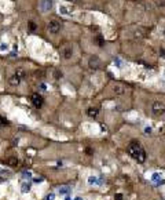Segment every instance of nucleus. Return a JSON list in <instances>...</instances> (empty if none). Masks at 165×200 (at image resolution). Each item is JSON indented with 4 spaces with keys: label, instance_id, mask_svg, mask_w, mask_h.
<instances>
[{
    "label": "nucleus",
    "instance_id": "nucleus-13",
    "mask_svg": "<svg viewBox=\"0 0 165 200\" xmlns=\"http://www.w3.org/2000/svg\"><path fill=\"white\" fill-rule=\"evenodd\" d=\"M59 12H62L63 15H69V11H68V8H65V7H59Z\"/></svg>",
    "mask_w": 165,
    "mask_h": 200
},
{
    "label": "nucleus",
    "instance_id": "nucleus-21",
    "mask_svg": "<svg viewBox=\"0 0 165 200\" xmlns=\"http://www.w3.org/2000/svg\"><path fill=\"white\" fill-rule=\"evenodd\" d=\"M74 200H81V199H80V198H77V199H74Z\"/></svg>",
    "mask_w": 165,
    "mask_h": 200
},
{
    "label": "nucleus",
    "instance_id": "nucleus-6",
    "mask_svg": "<svg viewBox=\"0 0 165 200\" xmlns=\"http://www.w3.org/2000/svg\"><path fill=\"white\" fill-rule=\"evenodd\" d=\"M125 91H127V87L121 83H116L113 86V93L116 95H123V94H125Z\"/></svg>",
    "mask_w": 165,
    "mask_h": 200
},
{
    "label": "nucleus",
    "instance_id": "nucleus-10",
    "mask_svg": "<svg viewBox=\"0 0 165 200\" xmlns=\"http://www.w3.org/2000/svg\"><path fill=\"white\" fill-rule=\"evenodd\" d=\"M98 113H99V109H98V108H88V110H87V115L90 117H96Z\"/></svg>",
    "mask_w": 165,
    "mask_h": 200
},
{
    "label": "nucleus",
    "instance_id": "nucleus-9",
    "mask_svg": "<svg viewBox=\"0 0 165 200\" xmlns=\"http://www.w3.org/2000/svg\"><path fill=\"white\" fill-rule=\"evenodd\" d=\"M21 81H22V79H21V77H18V76L15 75V73L12 75L10 79H8V83H10L11 86H18V84L21 83Z\"/></svg>",
    "mask_w": 165,
    "mask_h": 200
},
{
    "label": "nucleus",
    "instance_id": "nucleus-12",
    "mask_svg": "<svg viewBox=\"0 0 165 200\" xmlns=\"http://www.w3.org/2000/svg\"><path fill=\"white\" fill-rule=\"evenodd\" d=\"M15 75H17L18 77H21V79H25V71L22 68H18L17 71H15Z\"/></svg>",
    "mask_w": 165,
    "mask_h": 200
},
{
    "label": "nucleus",
    "instance_id": "nucleus-22",
    "mask_svg": "<svg viewBox=\"0 0 165 200\" xmlns=\"http://www.w3.org/2000/svg\"><path fill=\"white\" fill-rule=\"evenodd\" d=\"M66 200H70V198H66Z\"/></svg>",
    "mask_w": 165,
    "mask_h": 200
},
{
    "label": "nucleus",
    "instance_id": "nucleus-3",
    "mask_svg": "<svg viewBox=\"0 0 165 200\" xmlns=\"http://www.w3.org/2000/svg\"><path fill=\"white\" fill-rule=\"evenodd\" d=\"M32 104H33V106H34V108L40 109V108L43 106V104H44V98L41 97V95H40L39 93L32 94Z\"/></svg>",
    "mask_w": 165,
    "mask_h": 200
},
{
    "label": "nucleus",
    "instance_id": "nucleus-11",
    "mask_svg": "<svg viewBox=\"0 0 165 200\" xmlns=\"http://www.w3.org/2000/svg\"><path fill=\"white\" fill-rule=\"evenodd\" d=\"M7 164H8V166H11V167H17V166H18V159H17V156L8 157V159H7Z\"/></svg>",
    "mask_w": 165,
    "mask_h": 200
},
{
    "label": "nucleus",
    "instance_id": "nucleus-5",
    "mask_svg": "<svg viewBox=\"0 0 165 200\" xmlns=\"http://www.w3.org/2000/svg\"><path fill=\"white\" fill-rule=\"evenodd\" d=\"M59 29H61V24H59L58 21H51L48 24V30H50V33H52V35H56L59 32Z\"/></svg>",
    "mask_w": 165,
    "mask_h": 200
},
{
    "label": "nucleus",
    "instance_id": "nucleus-1",
    "mask_svg": "<svg viewBox=\"0 0 165 200\" xmlns=\"http://www.w3.org/2000/svg\"><path fill=\"white\" fill-rule=\"evenodd\" d=\"M127 152H128L129 156H131L132 159H135L138 163H145L146 161V152L138 141L129 142L128 148H127Z\"/></svg>",
    "mask_w": 165,
    "mask_h": 200
},
{
    "label": "nucleus",
    "instance_id": "nucleus-7",
    "mask_svg": "<svg viewBox=\"0 0 165 200\" xmlns=\"http://www.w3.org/2000/svg\"><path fill=\"white\" fill-rule=\"evenodd\" d=\"M51 7H52L51 0H43V2L40 3V10L43 11V12L50 11V10H51Z\"/></svg>",
    "mask_w": 165,
    "mask_h": 200
},
{
    "label": "nucleus",
    "instance_id": "nucleus-17",
    "mask_svg": "<svg viewBox=\"0 0 165 200\" xmlns=\"http://www.w3.org/2000/svg\"><path fill=\"white\" fill-rule=\"evenodd\" d=\"M29 189H30L29 185H22V190H24V192H29Z\"/></svg>",
    "mask_w": 165,
    "mask_h": 200
},
{
    "label": "nucleus",
    "instance_id": "nucleus-8",
    "mask_svg": "<svg viewBox=\"0 0 165 200\" xmlns=\"http://www.w3.org/2000/svg\"><path fill=\"white\" fill-rule=\"evenodd\" d=\"M90 68H91V69H98V68H100V59L98 58L96 55H94L92 58L90 59Z\"/></svg>",
    "mask_w": 165,
    "mask_h": 200
},
{
    "label": "nucleus",
    "instance_id": "nucleus-15",
    "mask_svg": "<svg viewBox=\"0 0 165 200\" xmlns=\"http://www.w3.org/2000/svg\"><path fill=\"white\" fill-rule=\"evenodd\" d=\"M69 192V188L68 186H65V188H61L59 189V193H62V195H65V193H68Z\"/></svg>",
    "mask_w": 165,
    "mask_h": 200
},
{
    "label": "nucleus",
    "instance_id": "nucleus-2",
    "mask_svg": "<svg viewBox=\"0 0 165 200\" xmlns=\"http://www.w3.org/2000/svg\"><path fill=\"white\" fill-rule=\"evenodd\" d=\"M151 112L154 113L155 116H161L165 113V104L163 101H154L151 104Z\"/></svg>",
    "mask_w": 165,
    "mask_h": 200
},
{
    "label": "nucleus",
    "instance_id": "nucleus-20",
    "mask_svg": "<svg viewBox=\"0 0 165 200\" xmlns=\"http://www.w3.org/2000/svg\"><path fill=\"white\" fill-rule=\"evenodd\" d=\"M68 2H70V3H78L80 0H68Z\"/></svg>",
    "mask_w": 165,
    "mask_h": 200
},
{
    "label": "nucleus",
    "instance_id": "nucleus-14",
    "mask_svg": "<svg viewBox=\"0 0 165 200\" xmlns=\"http://www.w3.org/2000/svg\"><path fill=\"white\" fill-rule=\"evenodd\" d=\"M7 124V120L4 119L3 116H0V127H3V126H6Z\"/></svg>",
    "mask_w": 165,
    "mask_h": 200
},
{
    "label": "nucleus",
    "instance_id": "nucleus-16",
    "mask_svg": "<svg viewBox=\"0 0 165 200\" xmlns=\"http://www.w3.org/2000/svg\"><path fill=\"white\" fill-rule=\"evenodd\" d=\"M29 29L30 30H36V24H34V22H29Z\"/></svg>",
    "mask_w": 165,
    "mask_h": 200
},
{
    "label": "nucleus",
    "instance_id": "nucleus-4",
    "mask_svg": "<svg viewBox=\"0 0 165 200\" xmlns=\"http://www.w3.org/2000/svg\"><path fill=\"white\" fill-rule=\"evenodd\" d=\"M61 55H62L65 59L72 58V55H73V49H72L70 46H63L62 49H61Z\"/></svg>",
    "mask_w": 165,
    "mask_h": 200
},
{
    "label": "nucleus",
    "instance_id": "nucleus-19",
    "mask_svg": "<svg viewBox=\"0 0 165 200\" xmlns=\"http://www.w3.org/2000/svg\"><path fill=\"white\" fill-rule=\"evenodd\" d=\"M114 199H116V200H121V199H123V196L120 195V193H117V195L114 196Z\"/></svg>",
    "mask_w": 165,
    "mask_h": 200
},
{
    "label": "nucleus",
    "instance_id": "nucleus-18",
    "mask_svg": "<svg viewBox=\"0 0 165 200\" xmlns=\"http://www.w3.org/2000/svg\"><path fill=\"white\" fill-rule=\"evenodd\" d=\"M46 200H54V193H50V195L46 196Z\"/></svg>",
    "mask_w": 165,
    "mask_h": 200
}]
</instances>
